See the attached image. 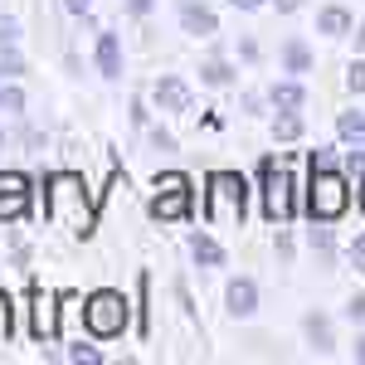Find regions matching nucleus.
<instances>
[{"label": "nucleus", "instance_id": "nucleus-1", "mask_svg": "<svg viewBox=\"0 0 365 365\" xmlns=\"http://www.w3.org/2000/svg\"><path fill=\"white\" fill-rule=\"evenodd\" d=\"M346 205H351V185H346V175L331 170V161H312L307 215H312V220H322V225H331V220L346 215Z\"/></svg>", "mask_w": 365, "mask_h": 365}, {"label": "nucleus", "instance_id": "nucleus-2", "mask_svg": "<svg viewBox=\"0 0 365 365\" xmlns=\"http://www.w3.org/2000/svg\"><path fill=\"white\" fill-rule=\"evenodd\" d=\"M244 175L239 170H215L210 175V195H205V220L215 229H239L244 225Z\"/></svg>", "mask_w": 365, "mask_h": 365}, {"label": "nucleus", "instance_id": "nucleus-3", "mask_svg": "<svg viewBox=\"0 0 365 365\" xmlns=\"http://www.w3.org/2000/svg\"><path fill=\"white\" fill-rule=\"evenodd\" d=\"M49 215L63 229H73V234H93V210H88V200H83L78 175H54L49 180Z\"/></svg>", "mask_w": 365, "mask_h": 365}, {"label": "nucleus", "instance_id": "nucleus-4", "mask_svg": "<svg viewBox=\"0 0 365 365\" xmlns=\"http://www.w3.org/2000/svg\"><path fill=\"white\" fill-rule=\"evenodd\" d=\"M83 322H88V331H93V336H103V341L122 336V331H127V297L113 292V287L93 292V297L83 302Z\"/></svg>", "mask_w": 365, "mask_h": 365}, {"label": "nucleus", "instance_id": "nucleus-5", "mask_svg": "<svg viewBox=\"0 0 365 365\" xmlns=\"http://www.w3.org/2000/svg\"><path fill=\"white\" fill-rule=\"evenodd\" d=\"M292 170L282 166V161H263V210H268V220L273 225H287L292 215H297V205H292Z\"/></svg>", "mask_w": 365, "mask_h": 365}, {"label": "nucleus", "instance_id": "nucleus-6", "mask_svg": "<svg viewBox=\"0 0 365 365\" xmlns=\"http://www.w3.org/2000/svg\"><path fill=\"white\" fill-rule=\"evenodd\" d=\"M156 190L161 195L151 200V220H180V215H190V175L166 170V175H156Z\"/></svg>", "mask_w": 365, "mask_h": 365}, {"label": "nucleus", "instance_id": "nucleus-7", "mask_svg": "<svg viewBox=\"0 0 365 365\" xmlns=\"http://www.w3.org/2000/svg\"><path fill=\"white\" fill-rule=\"evenodd\" d=\"M25 215H29V180L5 170L0 175V225L5 220H25Z\"/></svg>", "mask_w": 365, "mask_h": 365}, {"label": "nucleus", "instance_id": "nucleus-8", "mask_svg": "<svg viewBox=\"0 0 365 365\" xmlns=\"http://www.w3.org/2000/svg\"><path fill=\"white\" fill-rule=\"evenodd\" d=\"M180 25H185V34H215L220 29V20H215V10H205V5H195V0H185L180 5Z\"/></svg>", "mask_w": 365, "mask_h": 365}, {"label": "nucleus", "instance_id": "nucleus-9", "mask_svg": "<svg viewBox=\"0 0 365 365\" xmlns=\"http://www.w3.org/2000/svg\"><path fill=\"white\" fill-rule=\"evenodd\" d=\"M156 103H161L166 113H190V88L180 83V78H161V83H156Z\"/></svg>", "mask_w": 365, "mask_h": 365}, {"label": "nucleus", "instance_id": "nucleus-10", "mask_svg": "<svg viewBox=\"0 0 365 365\" xmlns=\"http://www.w3.org/2000/svg\"><path fill=\"white\" fill-rule=\"evenodd\" d=\"M253 307H258V287H253L249 278H234L229 282V312H234V317H249Z\"/></svg>", "mask_w": 365, "mask_h": 365}, {"label": "nucleus", "instance_id": "nucleus-11", "mask_svg": "<svg viewBox=\"0 0 365 365\" xmlns=\"http://www.w3.org/2000/svg\"><path fill=\"white\" fill-rule=\"evenodd\" d=\"M98 68L108 78H122V44H117V34H103L98 39Z\"/></svg>", "mask_w": 365, "mask_h": 365}, {"label": "nucleus", "instance_id": "nucleus-12", "mask_svg": "<svg viewBox=\"0 0 365 365\" xmlns=\"http://www.w3.org/2000/svg\"><path fill=\"white\" fill-rule=\"evenodd\" d=\"M190 253H195V263H205V268H220V263H225V249H220L215 239H205V234L190 239Z\"/></svg>", "mask_w": 365, "mask_h": 365}, {"label": "nucleus", "instance_id": "nucleus-13", "mask_svg": "<svg viewBox=\"0 0 365 365\" xmlns=\"http://www.w3.org/2000/svg\"><path fill=\"white\" fill-rule=\"evenodd\" d=\"M282 63H287V73H307L312 68V49L302 39H287V49H282Z\"/></svg>", "mask_w": 365, "mask_h": 365}, {"label": "nucleus", "instance_id": "nucleus-14", "mask_svg": "<svg viewBox=\"0 0 365 365\" xmlns=\"http://www.w3.org/2000/svg\"><path fill=\"white\" fill-rule=\"evenodd\" d=\"M317 29H322V34H346V29H351V15H346L341 5H331V10L317 15Z\"/></svg>", "mask_w": 365, "mask_h": 365}, {"label": "nucleus", "instance_id": "nucleus-15", "mask_svg": "<svg viewBox=\"0 0 365 365\" xmlns=\"http://www.w3.org/2000/svg\"><path fill=\"white\" fill-rule=\"evenodd\" d=\"M302 98H307V93H302L297 83H278V88H273V108H282V113H297Z\"/></svg>", "mask_w": 365, "mask_h": 365}, {"label": "nucleus", "instance_id": "nucleus-16", "mask_svg": "<svg viewBox=\"0 0 365 365\" xmlns=\"http://www.w3.org/2000/svg\"><path fill=\"white\" fill-rule=\"evenodd\" d=\"M341 137L365 146V113H341Z\"/></svg>", "mask_w": 365, "mask_h": 365}, {"label": "nucleus", "instance_id": "nucleus-17", "mask_svg": "<svg viewBox=\"0 0 365 365\" xmlns=\"http://www.w3.org/2000/svg\"><path fill=\"white\" fill-rule=\"evenodd\" d=\"M10 73H25V63L15 54V39H0V78H10Z\"/></svg>", "mask_w": 365, "mask_h": 365}, {"label": "nucleus", "instance_id": "nucleus-18", "mask_svg": "<svg viewBox=\"0 0 365 365\" xmlns=\"http://www.w3.org/2000/svg\"><path fill=\"white\" fill-rule=\"evenodd\" d=\"M273 137H278V141H297V137H302V117H297V113H282L278 122H273Z\"/></svg>", "mask_w": 365, "mask_h": 365}, {"label": "nucleus", "instance_id": "nucleus-19", "mask_svg": "<svg viewBox=\"0 0 365 365\" xmlns=\"http://www.w3.org/2000/svg\"><path fill=\"white\" fill-rule=\"evenodd\" d=\"M200 78H205L210 88H225L229 78H234V73H229V63H225V58H215V63H205V68H200Z\"/></svg>", "mask_w": 365, "mask_h": 365}, {"label": "nucleus", "instance_id": "nucleus-20", "mask_svg": "<svg viewBox=\"0 0 365 365\" xmlns=\"http://www.w3.org/2000/svg\"><path fill=\"white\" fill-rule=\"evenodd\" d=\"M0 113L20 117V113H25V93H20V88H5V83H0Z\"/></svg>", "mask_w": 365, "mask_h": 365}, {"label": "nucleus", "instance_id": "nucleus-21", "mask_svg": "<svg viewBox=\"0 0 365 365\" xmlns=\"http://www.w3.org/2000/svg\"><path fill=\"white\" fill-rule=\"evenodd\" d=\"M307 336L317 341V351L331 346V327H327V317H307Z\"/></svg>", "mask_w": 365, "mask_h": 365}, {"label": "nucleus", "instance_id": "nucleus-22", "mask_svg": "<svg viewBox=\"0 0 365 365\" xmlns=\"http://www.w3.org/2000/svg\"><path fill=\"white\" fill-rule=\"evenodd\" d=\"M346 88H351V93H365V63H351V68H346Z\"/></svg>", "mask_w": 365, "mask_h": 365}, {"label": "nucleus", "instance_id": "nucleus-23", "mask_svg": "<svg viewBox=\"0 0 365 365\" xmlns=\"http://www.w3.org/2000/svg\"><path fill=\"white\" fill-rule=\"evenodd\" d=\"M5 341H10V302L0 297V346H5Z\"/></svg>", "mask_w": 365, "mask_h": 365}, {"label": "nucleus", "instance_id": "nucleus-24", "mask_svg": "<svg viewBox=\"0 0 365 365\" xmlns=\"http://www.w3.org/2000/svg\"><path fill=\"white\" fill-rule=\"evenodd\" d=\"M68 356H73V361H88V365H98V361H103V356H98V351H88V346H73Z\"/></svg>", "mask_w": 365, "mask_h": 365}, {"label": "nucleus", "instance_id": "nucleus-25", "mask_svg": "<svg viewBox=\"0 0 365 365\" xmlns=\"http://www.w3.org/2000/svg\"><path fill=\"white\" fill-rule=\"evenodd\" d=\"M346 166H351V175H365V151H351Z\"/></svg>", "mask_w": 365, "mask_h": 365}, {"label": "nucleus", "instance_id": "nucleus-26", "mask_svg": "<svg viewBox=\"0 0 365 365\" xmlns=\"http://www.w3.org/2000/svg\"><path fill=\"white\" fill-rule=\"evenodd\" d=\"M351 263H356V268H361V273H365V234H361V239H356V249H351Z\"/></svg>", "mask_w": 365, "mask_h": 365}, {"label": "nucleus", "instance_id": "nucleus-27", "mask_svg": "<svg viewBox=\"0 0 365 365\" xmlns=\"http://www.w3.org/2000/svg\"><path fill=\"white\" fill-rule=\"evenodd\" d=\"M0 39H20V25H15V20H5V15H0Z\"/></svg>", "mask_w": 365, "mask_h": 365}, {"label": "nucleus", "instance_id": "nucleus-28", "mask_svg": "<svg viewBox=\"0 0 365 365\" xmlns=\"http://www.w3.org/2000/svg\"><path fill=\"white\" fill-rule=\"evenodd\" d=\"M63 5H68L73 15H83V10H88V5H93V0H63Z\"/></svg>", "mask_w": 365, "mask_h": 365}, {"label": "nucleus", "instance_id": "nucleus-29", "mask_svg": "<svg viewBox=\"0 0 365 365\" xmlns=\"http://www.w3.org/2000/svg\"><path fill=\"white\" fill-rule=\"evenodd\" d=\"M351 317H365V297H351Z\"/></svg>", "mask_w": 365, "mask_h": 365}, {"label": "nucleus", "instance_id": "nucleus-30", "mask_svg": "<svg viewBox=\"0 0 365 365\" xmlns=\"http://www.w3.org/2000/svg\"><path fill=\"white\" fill-rule=\"evenodd\" d=\"M297 5H302V0H278V10H282V15H287V10H297Z\"/></svg>", "mask_w": 365, "mask_h": 365}, {"label": "nucleus", "instance_id": "nucleus-31", "mask_svg": "<svg viewBox=\"0 0 365 365\" xmlns=\"http://www.w3.org/2000/svg\"><path fill=\"white\" fill-rule=\"evenodd\" d=\"M234 5H239V10H258L263 0H234Z\"/></svg>", "mask_w": 365, "mask_h": 365}, {"label": "nucleus", "instance_id": "nucleus-32", "mask_svg": "<svg viewBox=\"0 0 365 365\" xmlns=\"http://www.w3.org/2000/svg\"><path fill=\"white\" fill-rule=\"evenodd\" d=\"M356 361H365V341H356Z\"/></svg>", "mask_w": 365, "mask_h": 365}, {"label": "nucleus", "instance_id": "nucleus-33", "mask_svg": "<svg viewBox=\"0 0 365 365\" xmlns=\"http://www.w3.org/2000/svg\"><path fill=\"white\" fill-rule=\"evenodd\" d=\"M356 44H361V49H365V25H361V34H356Z\"/></svg>", "mask_w": 365, "mask_h": 365}, {"label": "nucleus", "instance_id": "nucleus-34", "mask_svg": "<svg viewBox=\"0 0 365 365\" xmlns=\"http://www.w3.org/2000/svg\"><path fill=\"white\" fill-rule=\"evenodd\" d=\"M361 205H365V185H361Z\"/></svg>", "mask_w": 365, "mask_h": 365}]
</instances>
